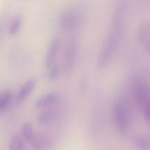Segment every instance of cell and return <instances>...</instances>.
I'll return each instance as SVG.
<instances>
[{
    "label": "cell",
    "mask_w": 150,
    "mask_h": 150,
    "mask_svg": "<svg viewBox=\"0 0 150 150\" xmlns=\"http://www.w3.org/2000/svg\"><path fill=\"white\" fill-rule=\"evenodd\" d=\"M85 13L81 8H71L63 12L59 17L57 25L67 35L76 34L82 26Z\"/></svg>",
    "instance_id": "6da1fadb"
},
{
    "label": "cell",
    "mask_w": 150,
    "mask_h": 150,
    "mask_svg": "<svg viewBox=\"0 0 150 150\" xmlns=\"http://www.w3.org/2000/svg\"><path fill=\"white\" fill-rule=\"evenodd\" d=\"M65 45L64 63V71L67 75L72 72L77 58L78 51V39L76 34L68 35Z\"/></svg>",
    "instance_id": "7a4b0ae2"
},
{
    "label": "cell",
    "mask_w": 150,
    "mask_h": 150,
    "mask_svg": "<svg viewBox=\"0 0 150 150\" xmlns=\"http://www.w3.org/2000/svg\"><path fill=\"white\" fill-rule=\"evenodd\" d=\"M113 112L118 132L121 136H124L128 130V117L125 109L121 103H117L115 104Z\"/></svg>",
    "instance_id": "3957f363"
},
{
    "label": "cell",
    "mask_w": 150,
    "mask_h": 150,
    "mask_svg": "<svg viewBox=\"0 0 150 150\" xmlns=\"http://www.w3.org/2000/svg\"><path fill=\"white\" fill-rule=\"evenodd\" d=\"M134 96L138 106L143 108L150 102V91L147 84L143 81L136 83L134 89Z\"/></svg>",
    "instance_id": "277c9868"
},
{
    "label": "cell",
    "mask_w": 150,
    "mask_h": 150,
    "mask_svg": "<svg viewBox=\"0 0 150 150\" xmlns=\"http://www.w3.org/2000/svg\"><path fill=\"white\" fill-rule=\"evenodd\" d=\"M137 40L140 46L147 53L150 52V27L149 22L144 23L139 28Z\"/></svg>",
    "instance_id": "5b68a950"
},
{
    "label": "cell",
    "mask_w": 150,
    "mask_h": 150,
    "mask_svg": "<svg viewBox=\"0 0 150 150\" xmlns=\"http://www.w3.org/2000/svg\"><path fill=\"white\" fill-rule=\"evenodd\" d=\"M61 40L59 37H56L53 38L48 48L45 57V65L50 67L55 63L58 55L61 45Z\"/></svg>",
    "instance_id": "8992f818"
},
{
    "label": "cell",
    "mask_w": 150,
    "mask_h": 150,
    "mask_svg": "<svg viewBox=\"0 0 150 150\" xmlns=\"http://www.w3.org/2000/svg\"><path fill=\"white\" fill-rule=\"evenodd\" d=\"M30 142L31 148L35 150L47 149L50 147L52 144V138L46 135H39L34 137Z\"/></svg>",
    "instance_id": "52a82bcc"
},
{
    "label": "cell",
    "mask_w": 150,
    "mask_h": 150,
    "mask_svg": "<svg viewBox=\"0 0 150 150\" xmlns=\"http://www.w3.org/2000/svg\"><path fill=\"white\" fill-rule=\"evenodd\" d=\"M58 99L57 95L55 93L46 94L37 100L35 106L38 108H43L52 105L57 102Z\"/></svg>",
    "instance_id": "ba28073f"
},
{
    "label": "cell",
    "mask_w": 150,
    "mask_h": 150,
    "mask_svg": "<svg viewBox=\"0 0 150 150\" xmlns=\"http://www.w3.org/2000/svg\"><path fill=\"white\" fill-rule=\"evenodd\" d=\"M131 141L133 144L139 149L144 150L149 149V140L144 136L140 135H133L132 137Z\"/></svg>",
    "instance_id": "9c48e42d"
},
{
    "label": "cell",
    "mask_w": 150,
    "mask_h": 150,
    "mask_svg": "<svg viewBox=\"0 0 150 150\" xmlns=\"http://www.w3.org/2000/svg\"><path fill=\"white\" fill-rule=\"evenodd\" d=\"M36 83L35 79H30L27 81L20 90L18 95L19 99L23 100L27 97L34 89Z\"/></svg>",
    "instance_id": "30bf717a"
},
{
    "label": "cell",
    "mask_w": 150,
    "mask_h": 150,
    "mask_svg": "<svg viewBox=\"0 0 150 150\" xmlns=\"http://www.w3.org/2000/svg\"><path fill=\"white\" fill-rule=\"evenodd\" d=\"M9 148L12 150H24V145L23 141L18 135H14L11 138L9 143Z\"/></svg>",
    "instance_id": "8fae6325"
},
{
    "label": "cell",
    "mask_w": 150,
    "mask_h": 150,
    "mask_svg": "<svg viewBox=\"0 0 150 150\" xmlns=\"http://www.w3.org/2000/svg\"><path fill=\"white\" fill-rule=\"evenodd\" d=\"M21 131L24 139L28 142H30L34 137L32 125L29 122L24 123L22 126Z\"/></svg>",
    "instance_id": "7c38bea8"
},
{
    "label": "cell",
    "mask_w": 150,
    "mask_h": 150,
    "mask_svg": "<svg viewBox=\"0 0 150 150\" xmlns=\"http://www.w3.org/2000/svg\"><path fill=\"white\" fill-rule=\"evenodd\" d=\"M22 23V19L20 16H18L16 17L12 23L10 24L9 28V34L10 35H15L17 34L21 28Z\"/></svg>",
    "instance_id": "4fadbf2b"
},
{
    "label": "cell",
    "mask_w": 150,
    "mask_h": 150,
    "mask_svg": "<svg viewBox=\"0 0 150 150\" xmlns=\"http://www.w3.org/2000/svg\"><path fill=\"white\" fill-rule=\"evenodd\" d=\"M12 93L9 91H5L0 93V110H3L10 103Z\"/></svg>",
    "instance_id": "5bb4252c"
},
{
    "label": "cell",
    "mask_w": 150,
    "mask_h": 150,
    "mask_svg": "<svg viewBox=\"0 0 150 150\" xmlns=\"http://www.w3.org/2000/svg\"><path fill=\"white\" fill-rule=\"evenodd\" d=\"M52 117V113L51 111H45L39 115L38 117V121L40 124H46L51 120Z\"/></svg>",
    "instance_id": "9a60e30c"
},
{
    "label": "cell",
    "mask_w": 150,
    "mask_h": 150,
    "mask_svg": "<svg viewBox=\"0 0 150 150\" xmlns=\"http://www.w3.org/2000/svg\"><path fill=\"white\" fill-rule=\"evenodd\" d=\"M59 69L57 66L52 67L48 74V78L50 81H55L59 75Z\"/></svg>",
    "instance_id": "2e32d148"
},
{
    "label": "cell",
    "mask_w": 150,
    "mask_h": 150,
    "mask_svg": "<svg viewBox=\"0 0 150 150\" xmlns=\"http://www.w3.org/2000/svg\"><path fill=\"white\" fill-rule=\"evenodd\" d=\"M144 110V116L147 122H150V102L146 103L143 107Z\"/></svg>",
    "instance_id": "e0dca14e"
},
{
    "label": "cell",
    "mask_w": 150,
    "mask_h": 150,
    "mask_svg": "<svg viewBox=\"0 0 150 150\" xmlns=\"http://www.w3.org/2000/svg\"><path fill=\"white\" fill-rule=\"evenodd\" d=\"M137 1L141 8H146L150 6V0H137Z\"/></svg>",
    "instance_id": "ac0fdd59"
},
{
    "label": "cell",
    "mask_w": 150,
    "mask_h": 150,
    "mask_svg": "<svg viewBox=\"0 0 150 150\" xmlns=\"http://www.w3.org/2000/svg\"><path fill=\"white\" fill-rule=\"evenodd\" d=\"M1 27H0V30H1ZM0 31H1V30H0Z\"/></svg>",
    "instance_id": "d6986e66"
}]
</instances>
